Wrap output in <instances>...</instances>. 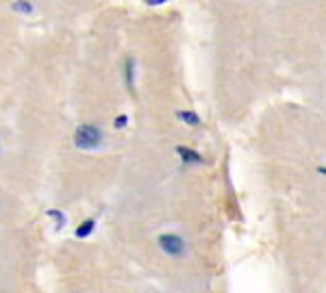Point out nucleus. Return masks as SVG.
I'll list each match as a JSON object with an SVG mask.
<instances>
[{
  "instance_id": "11",
  "label": "nucleus",
  "mask_w": 326,
  "mask_h": 293,
  "mask_svg": "<svg viewBox=\"0 0 326 293\" xmlns=\"http://www.w3.org/2000/svg\"><path fill=\"white\" fill-rule=\"evenodd\" d=\"M318 172H320V174H324V176H326V167H318Z\"/></svg>"
},
{
  "instance_id": "6",
  "label": "nucleus",
  "mask_w": 326,
  "mask_h": 293,
  "mask_svg": "<svg viewBox=\"0 0 326 293\" xmlns=\"http://www.w3.org/2000/svg\"><path fill=\"white\" fill-rule=\"evenodd\" d=\"M13 9H16L18 13H24V16H31L33 13V4L26 2V0H18V2H13Z\"/></svg>"
},
{
  "instance_id": "1",
  "label": "nucleus",
  "mask_w": 326,
  "mask_h": 293,
  "mask_svg": "<svg viewBox=\"0 0 326 293\" xmlns=\"http://www.w3.org/2000/svg\"><path fill=\"white\" fill-rule=\"evenodd\" d=\"M74 143L78 150H94L102 143V133L94 124H83L74 133Z\"/></svg>"
},
{
  "instance_id": "9",
  "label": "nucleus",
  "mask_w": 326,
  "mask_h": 293,
  "mask_svg": "<svg viewBox=\"0 0 326 293\" xmlns=\"http://www.w3.org/2000/svg\"><path fill=\"white\" fill-rule=\"evenodd\" d=\"M127 122H128L127 115H120V118L115 120V128H124V126H127Z\"/></svg>"
},
{
  "instance_id": "7",
  "label": "nucleus",
  "mask_w": 326,
  "mask_h": 293,
  "mask_svg": "<svg viewBox=\"0 0 326 293\" xmlns=\"http://www.w3.org/2000/svg\"><path fill=\"white\" fill-rule=\"evenodd\" d=\"M124 69H127V85H128V89H133V83H135V76H133L135 61H133V59H128L127 65H124Z\"/></svg>"
},
{
  "instance_id": "2",
  "label": "nucleus",
  "mask_w": 326,
  "mask_h": 293,
  "mask_svg": "<svg viewBox=\"0 0 326 293\" xmlns=\"http://www.w3.org/2000/svg\"><path fill=\"white\" fill-rule=\"evenodd\" d=\"M159 248L167 257H183L185 252V241L179 235H161L159 237Z\"/></svg>"
},
{
  "instance_id": "5",
  "label": "nucleus",
  "mask_w": 326,
  "mask_h": 293,
  "mask_svg": "<svg viewBox=\"0 0 326 293\" xmlns=\"http://www.w3.org/2000/svg\"><path fill=\"white\" fill-rule=\"evenodd\" d=\"M179 118H183V122L185 124H192V126H198V124H200V118L194 113V111H181Z\"/></svg>"
},
{
  "instance_id": "3",
  "label": "nucleus",
  "mask_w": 326,
  "mask_h": 293,
  "mask_svg": "<svg viewBox=\"0 0 326 293\" xmlns=\"http://www.w3.org/2000/svg\"><path fill=\"white\" fill-rule=\"evenodd\" d=\"M176 152H179V156H181V159H183L185 163H202V156H200L198 152L189 150V148L179 146V148H176Z\"/></svg>"
},
{
  "instance_id": "4",
  "label": "nucleus",
  "mask_w": 326,
  "mask_h": 293,
  "mask_svg": "<svg viewBox=\"0 0 326 293\" xmlns=\"http://www.w3.org/2000/svg\"><path fill=\"white\" fill-rule=\"evenodd\" d=\"M94 228H96V220H85L76 228V237L78 239H85V237H90L91 232H94Z\"/></svg>"
},
{
  "instance_id": "10",
  "label": "nucleus",
  "mask_w": 326,
  "mask_h": 293,
  "mask_svg": "<svg viewBox=\"0 0 326 293\" xmlns=\"http://www.w3.org/2000/svg\"><path fill=\"white\" fill-rule=\"evenodd\" d=\"M146 4H150V7H159V4H163V2H167V0H144Z\"/></svg>"
},
{
  "instance_id": "8",
  "label": "nucleus",
  "mask_w": 326,
  "mask_h": 293,
  "mask_svg": "<svg viewBox=\"0 0 326 293\" xmlns=\"http://www.w3.org/2000/svg\"><path fill=\"white\" fill-rule=\"evenodd\" d=\"M48 215H50V217H54V220H57V226H59V228L63 226L65 217H63V215H61V213H59V211H48Z\"/></svg>"
}]
</instances>
